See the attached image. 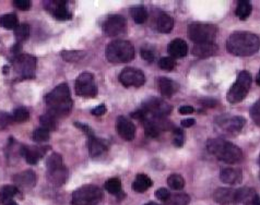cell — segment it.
Returning a JSON list of instances; mask_svg holds the SVG:
<instances>
[{
  "label": "cell",
  "instance_id": "6da1fadb",
  "mask_svg": "<svg viewBox=\"0 0 260 205\" xmlns=\"http://www.w3.org/2000/svg\"><path fill=\"white\" fill-rule=\"evenodd\" d=\"M47 112L55 118L68 116L73 109V99L69 86L66 83L56 86L52 92H49L45 97Z\"/></svg>",
  "mask_w": 260,
  "mask_h": 205
},
{
  "label": "cell",
  "instance_id": "7a4b0ae2",
  "mask_svg": "<svg viewBox=\"0 0 260 205\" xmlns=\"http://www.w3.org/2000/svg\"><path fill=\"white\" fill-rule=\"evenodd\" d=\"M226 49L234 56H253L260 49V38L249 32H234L227 38Z\"/></svg>",
  "mask_w": 260,
  "mask_h": 205
},
{
  "label": "cell",
  "instance_id": "3957f363",
  "mask_svg": "<svg viewBox=\"0 0 260 205\" xmlns=\"http://www.w3.org/2000/svg\"><path fill=\"white\" fill-rule=\"evenodd\" d=\"M207 149L213 156L226 164H237L243 159L241 149L223 139H210L207 142Z\"/></svg>",
  "mask_w": 260,
  "mask_h": 205
},
{
  "label": "cell",
  "instance_id": "277c9868",
  "mask_svg": "<svg viewBox=\"0 0 260 205\" xmlns=\"http://www.w3.org/2000/svg\"><path fill=\"white\" fill-rule=\"evenodd\" d=\"M131 117L142 122L146 133L152 138L159 136L162 131H173L175 129L172 122L168 121L165 117L152 116L142 112L141 109H138L137 112H132Z\"/></svg>",
  "mask_w": 260,
  "mask_h": 205
},
{
  "label": "cell",
  "instance_id": "5b68a950",
  "mask_svg": "<svg viewBox=\"0 0 260 205\" xmlns=\"http://www.w3.org/2000/svg\"><path fill=\"white\" fill-rule=\"evenodd\" d=\"M106 58L115 65L131 61L134 58L133 45L124 39L113 40L106 47Z\"/></svg>",
  "mask_w": 260,
  "mask_h": 205
},
{
  "label": "cell",
  "instance_id": "8992f818",
  "mask_svg": "<svg viewBox=\"0 0 260 205\" xmlns=\"http://www.w3.org/2000/svg\"><path fill=\"white\" fill-rule=\"evenodd\" d=\"M47 167V180L51 185L55 186H60L66 184L68 179L69 171L62 163V157L60 154L52 153L49 155L46 162Z\"/></svg>",
  "mask_w": 260,
  "mask_h": 205
},
{
  "label": "cell",
  "instance_id": "52a82bcc",
  "mask_svg": "<svg viewBox=\"0 0 260 205\" xmlns=\"http://www.w3.org/2000/svg\"><path fill=\"white\" fill-rule=\"evenodd\" d=\"M103 200V191L94 185L80 186L73 193V205H97Z\"/></svg>",
  "mask_w": 260,
  "mask_h": 205
},
{
  "label": "cell",
  "instance_id": "ba28073f",
  "mask_svg": "<svg viewBox=\"0 0 260 205\" xmlns=\"http://www.w3.org/2000/svg\"><path fill=\"white\" fill-rule=\"evenodd\" d=\"M250 85H252V75L248 71H241L235 83L227 92L226 98L227 102L231 104H236L243 101L247 96Z\"/></svg>",
  "mask_w": 260,
  "mask_h": 205
},
{
  "label": "cell",
  "instance_id": "9c48e42d",
  "mask_svg": "<svg viewBox=\"0 0 260 205\" xmlns=\"http://www.w3.org/2000/svg\"><path fill=\"white\" fill-rule=\"evenodd\" d=\"M13 68L20 80H32L37 71V58L29 54H19L13 59Z\"/></svg>",
  "mask_w": 260,
  "mask_h": 205
},
{
  "label": "cell",
  "instance_id": "30bf717a",
  "mask_svg": "<svg viewBox=\"0 0 260 205\" xmlns=\"http://www.w3.org/2000/svg\"><path fill=\"white\" fill-rule=\"evenodd\" d=\"M188 36L195 44L213 43L217 36V26L205 23H191L188 26Z\"/></svg>",
  "mask_w": 260,
  "mask_h": 205
},
{
  "label": "cell",
  "instance_id": "8fae6325",
  "mask_svg": "<svg viewBox=\"0 0 260 205\" xmlns=\"http://www.w3.org/2000/svg\"><path fill=\"white\" fill-rule=\"evenodd\" d=\"M75 94L78 96L93 98L97 95V86L94 75L90 72H83L75 80Z\"/></svg>",
  "mask_w": 260,
  "mask_h": 205
},
{
  "label": "cell",
  "instance_id": "7c38bea8",
  "mask_svg": "<svg viewBox=\"0 0 260 205\" xmlns=\"http://www.w3.org/2000/svg\"><path fill=\"white\" fill-rule=\"evenodd\" d=\"M246 120L241 116H219L216 118V125L221 132L227 135H235L244 128Z\"/></svg>",
  "mask_w": 260,
  "mask_h": 205
},
{
  "label": "cell",
  "instance_id": "4fadbf2b",
  "mask_svg": "<svg viewBox=\"0 0 260 205\" xmlns=\"http://www.w3.org/2000/svg\"><path fill=\"white\" fill-rule=\"evenodd\" d=\"M75 127L81 129L84 133L88 136V149H89V154L91 157H98L101 156L103 153H105L107 151V145L104 141L98 139L94 134V132L91 130V128L88 125L79 124V122H75Z\"/></svg>",
  "mask_w": 260,
  "mask_h": 205
},
{
  "label": "cell",
  "instance_id": "5bb4252c",
  "mask_svg": "<svg viewBox=\"0 0 260 205\" xmlns=\"http://www.w3.org/2000/svg\"><path fill=\"white\" fill-rule=\"evenodd\" d=\"M141 111L152 116L167 117L172 112L173 106L169 105L167 102H165L162 98L151 97L148 98L146 102H143Z\"/></svg>",
  "mask_w": 260,
  "mask_h": 205
},
{
  "label": "cell",
  "instance_id": "9a60e30c",
  "mask_svg": "<svg viewBox=\"0 0 260 205\" xmlns=\"http://www.w3.org/2000/svg\"><path fill=\"white\" fill-rule=\"evenodd\" d=\"M102 29L105 35L110 37H116L127 31V21L120 15L110 16L103 23Z\"/></svg>",
  "mask_w": 260,
  "mask_h": 205
},
{
  "label": "cell",
  "instance_id": "2e32d148",
  "mask_svg": "<svg viewBox=\"0 0 260 205\" xmlns=\"http://www.w3.org/2000/svg\"><path fill=\"white\" fill-rule=\"evenodd\" d=\"M119 81L125 88H140L146 83V75L141 70L132 67H127L119 75Z\"/></svg>",
  "mask_w": 260,
  "mask_h": 205
},
{
  "label": "cell",
  "instance_id": "e0dca14e",
  "mask_svg": "<svg viewBox=\"0 0 260 205\" xmlns=\"http://www.w3.org/2000/svg\"><path fill=\"white\" fill-rule=\"evenodd\" d=\"M65 0H46L44 1V8L59 21H67L71 19V12L67 7Z\"/></svg>",
  "mask_w": 260,
  "mask_h": 205
},
{
  "label": "cell",
  "instance_id": "ac0fdd59",
  "mask_svg": "<svg viewBox=\"0 0 260 205\" xmlns=\"http://www.w3.org/2000/svg\"><path fill=\"white\" fill-rule=\"evenodd\" d=\"M235 205H260V197L253 188H241L236 190Z\"/></svg>",
  "mask_w": 260,
  "mask_h": 205
},
{
  "label": "cell",
  "instance_id": "d6986e66",
  "mask_svg": "<svg viewBox=\"0 0 260 205\" xmlns=\"http://www.w3.org/2000/svg\"><path fill=\"white\" fill-rule=\"evenodd\" d=\"M116 131L125 141H132L136 136V127L125 116H119L116 120Z\"/></svg>",
  "mask_w": 260,
  "mask_h": 205
},
{
  "label": "cell",
  "instance_id": "ffe728a7",
  "mask_svg": "<svg viewBox=\"0 0 260 205\" xmlns=\"http://www.w3.org/2000/svg\"><path fill=\"white\" fill-rule=\"evenodd\" d=\"M13 181L19 190H30L37 184V174L33 170H24L13 177Z\"/></svg>",
  "mask_w": 260,
  "mask_h": 205
},
{
  "label": "cell",
  "instance_id": "44dd1931",
  "mask_svg": "<svg viewBox=\"0 0 260 205\" xmlns=\"http://www.w3.org/2000/svg\"><path fill=\"white\" fill-rule=\"evenodd\" d=\"M49 148H41V147H30V145H22L21 148V154L24 157L25 162L30 164V165H35L37 164L39 159H41L46 149Z\"/></svg>",
  "mask_w": 260,
  "mask_h": 205
},
{
  "label": "cell",
  "instance_id": "7402d4cb",
  "mask_svg": "<svg viewBox=\"0 0 260 205\" xmlns=\"http://www.w3.org/2000/svg\"><path fill=\"white\" fill-rule=\"evenodd\" d=\"M220 179L226 185H240L243 180V171L240 168H222Z\"/></svg>",
  "mask_w": 260,
  "mask_h": 205
},
{
  "label": "cell",
  "instance_id": "603a6c76",
  "mask_svg": "<svg viewBox=\"0 0 260 205\" xmlns=\"http://www.w3.org/2000/svg\"><path fill=\"white\" fill-rule=\"evenodd\" d=\"M167 53L173 59L184 58L188 53V46L185 40H183L181 38H176L168 44Z\"/></svg>",
  "mask_w": 260,
  "mask_h": 205
},
{
  "label": "cell",
  "instance_id": "cb8c5ba5",
  "mask_svg": "<svg viewBox=\"0 0 260 205\" xmlns=\"http://www.w3.org/2000/svg\"><path fill=\"white\" fill-rule=\"evenodd\" d=\"M158 88L163 96L171 97L179 90V85L175 81L163 76L158 79Z\"/></svg>",
  "mask_w": 260,
  "mask_h": 205
},
{
  "label": "cell",
  "instance_id": "d4e9b609",
  "mask_svg": "<svg viewBox=\"0 0 260 205\" xmlns=\"http://www.w3.org/2000/svg\"><path fill=\"white\" fill-rule=\"evenodd\" d=\"M236 190L230 188H219L213 193V199L217 203L221 205H228L234 203Z\"/></svg>",
  "mask_w": 260,
  "mask_h": 205
},
{
  "label": "cell",
  "instance_id": "484cf974",
  "mask_svg": "<svg viewBox=\"0 0 260 205\" xmlns=\"http://www.w3.org/2000/svg\"><path fill=\"white\" fill-rule=\"evenodd\" d=\"M218 53V47L216 44H196L192 48V55L198 58H209L214 56Z\"/></svg>",
  "mask_w": 260,
  "mask_h": 205
},
{
  "label": "cell",
  "instance_id": "4316f807",
  "mask_svg": "<svg viewBox=\"0 0 260 205\" xmlns=\"http://www.w3.org/2000/svg\"><path fill=\"white\" fill-rule=\"evenodd\" d=\"M152 185H153V182H152L149 176L140 174L136 177V179L132 182V190L136 191V192L142 193L151 188Z\"/></svg>",
  "mask_w": 260,
  "mask_h": 205
},
{
  "label": "cell",
  "instance_id": "83f0119b",
  "mask_svg": "<svg viewBox=\"0 0 260 205\" xmlns=\"http://www.w3.org/2000/svg\"><path fill=\"white\" fill-rule=\"evenodd\" d=\"M174 27V20L172 17L167 15H161L158 19H156V30L160 33H171Z\"/></svg>",
  "mask_w": 260,
  "mask_h": 205
},
{
  "label": "cell",
  "instance_id": "f1b7e54d",
  "mask_svg": "<svg viewBox=\"0 0 260 205\" xmlns=\"http://www.w3.org/2000/svg\"><path fill=\"white\" fill-rule=\"evenodd\" d=\"M20 192L16 186H4L0 190V202L2 205H7L12 201V199Z\"/></svg>",
  "mask_w": 260,
  "mask_h": 205
},
{
  "label": "cell",
  "instance_id": "f546056e",
  "mask_svg": "<svg viewBox=\"0 0 260 205\" xmlns=\"http://www.w3.org/2000/svg\"><path fill=\"white\" fill-rule=\"evenodd\" d=\"M252 3L247 0H243V1H239L235 10V15L239 17V19L241 21H245L247 18L252 15Z\"/></svg>",
  "mask_w": 260,
  "mask_h": 205
},
{
  "label": "cell",
  "instance_id": "4dcf8cb0",
  "mask_svg": "<svg viewBox=\"0 0 260 205\" xmlns=\"http://www.w3.org/2000/svg\"><path fill=\"white\" fill-rule=\"evenodd\" d=\"M19 25V20L15 13H9L0 17V26L4 30H16V27Z\"/></svg>",
  "mask_w": 260,
  "mask_h": 205
},
{
  "label": "cell",
  "instance_id": "1f68e13d",
  "mask_svg": "<svg viewBox=\"0 0 260 205\" xmlns=\"http://www.w3.org/2000/svg\"><path fill=\"white\" fill-rule=\"evenodd\" d=\"M130 15L137 24H142L148 20V11L143 6H138L130 10Z\"/></svg>",
  "mask_w": 260,
  "mask_h": 205
},
{
  "label": "cell",
  "instance_id": "d6a6232c",
  "mask_svg": "<svg viewBox=\"0 0 260 205\" xmlns=\"http://www.w3.org/2000/svg\"><path fill=\"white\" fill-rule=\"evenodd\" d=\"M190 202V197L187 193H177L169 195L164 202V205H188Z\"/></svg>",
  "mask_w": 260,
  "mask_h": 205
},
{
  "label": "cell",
  "instance_id": "836d02e7",
  "mask_svg": "<svg viewBox=\"0 0 260 205\" xmlns=\"http://www.w3.org/2000/svg\"><path fill=\"white\" fill-rule=\"evenodd\" d=\"M15 36H16L17 42L19 44L28 40L30 37V25L26 23H22V24L18 25L15 30Z\"/></svg>",
  "mask_w": 260,
  "mask_h": 205
},
{
  "label": "cell",
  "instance_id": "e575fe53",
  "mask_svg": "<svg viewBox=\"0 0 260 205\" xmlns=\"http://www.w3.org/2000/svg\"><path fill=\"white\" fill-rule=\"evenodd\" d=\"M39 122H41L42 128L48 131H55L57 129V118L52 116L51 113H44L39 117Z\"/></svg>",
  "mask_w": 260,
  "mask_h": 205
},
{
  "label": "cell",
  "instance_id": "d590c367",
  "mask_svg": "<svg viewBox=\"0 0 260 205\" xmlns=\"http://www.w3.org/2000/svg\"><path fill=\"white\" fill-rule=\"evenodd\" d=\"M105 189L111 194L117 195L122 193V181L119 178H111L105 182Z\"/></svg>",
  "mask_w": 260,
  "mask_h": 205
},
{
  "label": "cell",
  "instance_id": "8d00e7d4",
  "mask_svg": "<svg viewBox=\"0 0 260 205\" xmlns=\"http://www.w3.org/2000/svg\"><path fill=\"white\" fill-rule=\"evenodd\" d=\"M64 60L68 62H78L86 56V52L82 51H64L60 53Z\"/></svg>",
  "mask_w": 260,
  "mask_h": 205
},
{
  "label": "cell",
  "instance_id": "74e56055",
  "mask_svg": "<svg viewBox=\"0 0 260 205\" xmlns=\"http://www.w3.org/2000/svg\"><path fill=\"white\" fill-rule=\"evenodd\" d=\"M167 185L171 189H173L175 191H179V190H182L184 186H185V180H184V178L181 175L173 174V175L168 176Z\"/></svg>",
  "mask_w": 260,
  "mask_h": 205
},
{
  "label": "cell",
  "instance_id": "f35d334b",
  "mask_svg": "<svg viewBox=\"0 0 260 205\" xmlns=\"http://www.w3.org/2000/svg\"><path fill=\"white\" fill-rule=\"evenodd\" d=\"M11 117H12V120L16 121V122H25V121L29 120L30 112L26 108L19 107V108H16L15 111H13V113L11 115Z\"/></svg>",
  "mask_w": 260,
  "mask_h": 205
},
{
  "label": "cell",
  "instance_id": "ab89813d",
  "mask_svg": "<svg viewBox=\"0 0 260 205\" xmlns=\"http://www.w3.org/2000/svg\"><path fill=\"white\" fill-rule=\"evenodd\" d=\"M33 140L37 143H45L49 140V131L44 128H37L33 133Z\"/></svg>",
  "mask_w": 260,
  "mask_h": 205
},
{
  "label": "cell",
  "instance_id": "60d3db41",
  "mask_svg": "<svg viewBox=\"0 0 260 205\" xmlns=\"http://www.w3.org/2000/svg\"><path fill=\"white\" fill-rule=\"evenodd\" d=\"M175 66H176V62L172 57H163L159 60V67L163 70L172 71Z\"/></svg>",
  "mask_w": 260,
  "mask_h": 205
},
{
  "label": "cell",
  "instance_id": "b9f144b4",
  "mask_svg": "<svg viewBox=\"0 0 260 205\" xmlns=\"http://www.w3.org/2000/svg\"><path fill=\"white\" fill-rule=\"evenodd\" d=\"M140 54H141V57L142 59H145V60L147 61H149V62H152L154 60V58H155V52H154V49L150 47V46H143L141 48V51H140Z\"/></svg>",
  "mask_w": 260,
  "mask_h": 205
},
{
  "label": "cell",
  "instance_id": "7bdbcfd3",
  "mask_svg": "<svg viewBox=\"0 0 260 205\" xmlns=\"http://www.w3.org/2000/svg\"><path fill=\"white\" fill-rule=\"evenodd\" d=\"M250 115H252L255 124L260 127V99H258L250 109Z\"/></svg>",
  "mask_w": 260,
  "mask_h": 205
},
{
  "label": "cell",
  "instance_id": "ee69618b",
  "mask_svg": "<svg viewBox=\"0 0 260 205\" xmlns=\"http://www.w3.org/2000/svg\"><path fill=\"white\" fill-rule=\"evenodd\" d=\"M173 134H174V144L175 147L181 148L184 144V132L182 129L179 128H175L173 130Z\"/></svg>",
  "mask_w": 260,
  "mask_h": 205
},
{
  "label": "cell",
  "instance_id": "f6af8a7d",
  "mask_svg": "<svg viewBox=\"0 0 260 205\" xmlns=\"http://www.w3.org/2000/svg\"><path fill=\"white\" fill-rule=\"evenodd\" d=\"M12 121H13L12 117L10 115H8L7 112H0V130H3L4 128H7V127L10 125Z\"/></svg>",
  "mask_w": 260,
  "mask_h": 205
},
{
  "label": "cell",
  "instance_id": "bcb514c9",
  "mask_svg": "<svg viewBox=\"0 0 260 205\" xmlns=\"http://www.w3.org/2000/svg\"><path fill=\"white\" fill-rule=\"evenodd\" d=\"M13 4H15L16 8L20 9V10L22 11H28L31 8L30 0H15V1H13Z\"/></svg>",
  "mask_w": 260,
  "mask_h": 205
},
{
  "label": "cell",
  "instance_id": "7dc6e473",
  "mask_svg": "<svg viewBox=\"0 0 260 205\" xmlns=\"http://www.w3.org/2000/svg\"><path fill=\"white\" fill-rule=\"evenodd\" d=\"M169 195H171V194H169L168 190L165 189V188H160V189H158V190L155 191V197H156V199L160 200V201H162V202L167 201Z\"/></svg>",
  "mask_w": 260,
  "mask_h": 205
},
{
  "label": "cell",
  "instance_id": "c3c4849f",
  "mask_svg": "<svg viewBox=\"0 0 260 205\" xmlns=\"http://www.w3.org/2000/svg\"><path fill=\"white\" fill-rule=\"evenodd\" d=\"M106 112V106L104 104H102L100 105V106H97L95 108H93L92 111H91V113L94 116H102V115H104V113Z\"/></svg>",
  "mask_w": 260,
  "mask_h": 205
},
{
  "label": "cell",
  "instance_id": "681fc988",
  "mask_svg": "<svg viewBox=\"0 0 260 205\" xmlns=\"http://www.w3.org/2000/svg\"><path fill=\"white\" fill-rule=\"evenodd\" d=\"M200 103L204 107H209V108H212L217 105V102L212 98H205V99H204V101H201Z\"/></svg>",
  "mask_w": 260,
  "mask_h": 205
},
{
  "label": "cell",
  "instance_id": "f907efd6",
  "mask_svg": "<svg viewBox=\"0 0 260 205\" xmlns=\"http://www.w3.org/2000/svg\"><path fill=\"white\" fill-rule=\"evenodd\" d=\"M179 112L182 115H188V113H192L194 112V107L192 106H182L179 108Z\"/></svg>",
  "mask_w": 260,
  "mask_h": 205
},
{
  "label": "cell",
  "instance_id": "816d5d0a",
  "mask_svg": "<svg viewBox=\"0 0 260 205\" xmlns=\"http://www.w3.org/2000/svg\"><path fill=\"white\" fill-rule=\"evenodd\" d=\"M182 126L184 127V128H190V127H192L195 125V119H191V118H188V119H184L182 120Z\"/></svg>",
  "mask_w": 260,
  "mask_h": 205
},
{
  "label": "cell",
  "instance_id": "f5cc1de1",
  "mask_svg": "<svg viewBox=\"0 0 260 205\" xmlns=\"http://www.w3.org/2000/svg\"><path fill=\"white\" fill-rule=\"evenodd\" d=\"M256 82H257V84L260 86V70H259L258 75H257V79H256Z\"/></svg>",
  "mask_w": 260,
  "mask_h": 205
},
{
  "label": "cell",
  "instance_id": "db71d44e",
  "mask_svg": "<svg viewBox=\"0 0 260 205\" xmlns=\"http://www.w3.org/2000/svg\"><path fill=\"white\" fill-rule=\"evenodd\" d=\"M7 205H19V204H18L16 201H13V200H12V201L9 202Z\"/></svg>",
  "mask_w": 260,
  "mask_h": 205
},
{
  "label": "cell",
  "instance_id": "11a10c76",
  "mask_svg": "<svg viewBox=\"0 0 260 205\" xmlns=\"http://www.w3.org/2000/svg\"><path fill=\"white\" fill-rule=\"evenodd\" d=\"M145 205H160V204L155 203V202H149V203H147V204H145Z\"/></svg>",
  "mask_w": 260,
  "mask_h": 205
},
{
  "label": "cell",
  "instance_id": "9f6ffc18",
  "mask_svg": "<svg viewBox=\"0 0 260 205\" xmlns=\"http://www.w3.org/2000/svg\"><path fill=\"white\" fill-rule=\"evenodd\" d=\"M258 164H259V167H260V156H259V159H258ZM259 176H260V171H259Z\"/></svg>",
  "mask_w": 260,
  "mask_h": 205
}]
</instances>
